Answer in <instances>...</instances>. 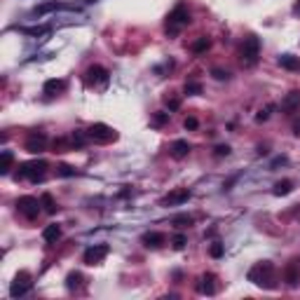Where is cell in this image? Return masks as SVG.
Instances as JSON below:
<instances>
[{
  "instance_id": "6da1fadb",
  "label": "cell",
  "mask_w": 300,
  "mask_h": 300,
  "mask_svg": "<svg viewBox=\"0 0 300 300\" xmlns=\"http://www.w3.org/2000/svg\"><path fill=\"white\" fill-rule=\"evenodd\" d=\"M249 281H253L258 286H265V289H275L277 281H275V265L270 260L256 263L253 268L249 270Z\"/></svg>"
},
{
  "instance_id": "7a4b0ae2",
  "label": "cell",
  "mask_w": 300,
  "mask_h": 300,
  "mask_svg": "<svg viewBox=\"0 0 300 300\" xmlns=\"http://www.w3.org/2000/svg\"><path fill=\"white\" fill-rule=\"evenodd\" d=\"M260 56V40L256 35H249L244 45H242V64L244 66H253Z\"/></svg>"
},
{
  "instance_id": "3957f363",
  "label": "cell",
  "mask_w": 300,
  "mask_h": 300,
  "mask_svg": "<svg viewBox=\"0 0 300 300\" xmlns=\"http://www.w3.org/2000/svg\"><path fill=\"white\" fill-rule=\"evenodd\" d=\"M45 169H47V164L43 160H33V162H26L22 164V169H19V176L22 178H28V181H40L45 176Z\"/></svg>"
},
{
  "instance_id": "277c9868",
  "label": "cell",
  "mask_w": 300,
  "mask_h": 300,
  "mask_svg": "<svg viewBox=\"0 0 300 300\" xmlns=\"http://www.w3.org/2000/svg\"><path fill=\"white\" fill-rule=\"evenodd\" d=\"M40 204L35 197H19V202H17V209H19V214L26 216L28 221H33V218H38V214H40Z\"/></svg>"
},
{
  "instance_id": "5b68a950",
  "label": "cell",
  "mask_w": 300,
  "mask_h": 300,
  "mask_svg": "<svg viewBox=\"0 0 300 300\" xmlns=\"http://www.w3.org/2000/svg\"><path fill=\"white\" fill-rule=\"evenodd\" d=\"M89 139L99 141V143H108V141H115L118 139V134H115V129H110L108 125H94V127L89 129Z\"/></svg>"
},
{
  "instance_id": "8992f818",
  "label": "cell",
  "mask_w": 300,
  "mask_h": 300,
  "mask_svg": "<svg viewBox=\"0 0 300 300\" xmlns=\"http://www.w3.org/2000/svg\"><path fill=\"white\" fill-rule=\"evenodd\" d=\"M188 24H190V14H188V10H185L183 5H178V7L169 14V31L176 33L181 26H188Z\"/></svg>"
},
{
  "instance_id": "52a82bcc",
  "label": "cell",
  "mask_w": 300,
  "mask_h": 300,
  "mask_svg": "<svg viewBox=\"0 0 300 300\" xmlns=\"http://www.w3.org/2000/svg\"><path fill=\"white\" fill-rule=\"evenodd\" d=\"M28 272H22V275H17V279L12 281L10 286V296L12 298H19V296H26L28 289H31V281H28Z\"/></svg>"
},
{
  "instance_id": "ba28073f",
  "label": "cell",
  "mask_w": 300,
  "mask_h": 300,
  "mask_svg": "<svg viewBox=\"0 0 300 300\" xmlns=\"http://www.w3.org/2000/svg\"><path fill=\"white\" fill-rule=\"evenodd\" d=\"M108 256V247L106 244H99V247H89L85 251V256H82V260H85L87 265H99L103 258Z\"/></svg>"
},
{
  "instance_id": "9c48e42d",
  "label": "cell",
  "mask_w": 300,
  "mask_h": 300,
  "mask_svg": "<svg viewBox=\"0 0 300 300\" xmlns=\"http://www.w3.org/2000/svg\"><path fill=\"white\" fill-rule=\"evenodd\" d=\"M190 200V190H185V188H178V190H174V193H169L164 200H162V204L164 206H174V204H183Z\"/></svg>"
},
{
  "instance_id": "30bf717a",
  "label": "cell",
  "mask_w": 300,
  "mask_h": 300,
  "mask_svg": "<svg viewBox=\"0 0 300 300\" xmlns=\"http://www.w3.org/2000/svg\"><path fill=\"white\" fill-rule=\"evenodd\" d=\"M45 146H47V136L45 134H31L28 141H26V150L28 152H43Z\"/></svg>"
},
{
  "instance_id": "8fae6325",
  "label": "cell",
  "mask_w": 300,
  "mask_h": 300,
  "mask_svg": "<svg viewBox=\"0 0 300 300\" xmlns=\"http://www.w3.org/2000/svg\"><path fill=\"white\" fill-rule=\"evenodd\" d=\"M214 275H204L200 277V284H197V291L200 293H206V296H214L216 293V284H214Z\"/></svg>"
},
{
  "instance_id": "7c38bea8",
  "label": "cell",
  "mask_w": 300,
  "mask_h": 300,
  "mask_svg": "<svg viewBox=\"0 0 300 300\" xmlns=\"http://www.w3.org/2000/svg\"><path fill=\"white\" fill-rule=\"evenodd\" d=\"M190 152V143L188 141H174V146H172V157H176V160H183L185 155Z\"/></svg>"
},
{
  "instance_id": "4fadbf2b",
  "label": "cell",
  "mask_w": 300,
  "mask_h": 300,
  "mask_svg": "<svg viewBox=\"0 0 300 300\" xmlns=\"http://www.w3.org/2000/svg\"><path fill=\"white\" fill-rule=\"evenodd\" d=\"M61 237V227L56 223H52V225H47L43 230V239L47 242V244H56V239Z\"/></svg>"
},
{
  "instance_id": "5bb4252c",
  "label": "cell",
  "mask_w": 300,
  "mask_h": 300,
  "mask_svg": "<svg viewBox=\"0 0 300 300\" xmlns=\"http://www.w3.org/2000/svg\"><path fill=\"white\" fill-rule=\"evenodd\" d=\"M298 106H300V92H291L289 97L281 101V110H286V113H293Z\"/></svg>"
},
{
  "instance_id": "9a60e30c",
  "label": "cell",
  "mask_w": 300,
  "mask_h": 300,
  "mask_svg": "<svg viewBox=\"0 0 300 300\" xmlns=\"http://www.w3.org/2000/svg\"><path fill=\"white\" fill-rule=\"evenodd\" d=\"M143 242H146V247L157 249V247H162V244L167 242V237L162 235V232H148V235H143Z\"/></svg>"
},
{
  "instance_id": "2e32d148",
  "label": "cell",
  "mask_w": 300,
  "mask_h": 300,
  "mask_svg": "<svg viewBox=\"0 0 300 300\" xmlns=\"http://www.w3.org/2000/svg\"><path fill=\"white\" fill-rule=\"evenodd\" d=\"M89 82H106L108 80V71L106 68H101V66H94V68H89Z\"/></svg>"
},
{
  "instance_id": "e0dca14e",
  "label": "cell",
  "mask_w": 300,
  "mask_h": 300,
  "mask_svg": "<svg viewBox=\"0 0 300 300\" xmlns=\"http://www.w3.org/2000/svg\"><path fill=\"white\" fill-rule=\"evenodd\" d=\"M279 66H284V68H289V71H298L300 59L291 56V54H281V56H279Z\"/></svg>"
},
{
  "instance_id": "ac0fdd59",
  "label": "cell",
  "mask_w": 300,
  "mask_h": 300,
  "mask_svg": "<svg viewBox=\"0 0 300 300\" xmlns=\"http://www.w3.org/2000/svg\"><path fill=\"white\" fill-rule=\"evenodd\" d=\"M64 87H66L64 80H47V82H45V94L54 97L56 92H64Z\"/></svg>"
},
{
  "instance_id": "d6986e66",
  "label": "cell",
  "mask_w": 300,
  "mask_h": 300,
  "mask_svg": "<svg viewBox=\"0 0 300 300\" xmlns=\"http://www.w3.org/2000/svg\"><path fill=\"white\" fill-rule=\"evenodd\" d=\"M12 167V152L10 150H2V157H0V174H7Z\"/></svg>"
},
{
  "instance_id": "ffe728a7",
  "label": "cell",
  "mask_w": 300,
  "mask_h": 300,
  "mask_svg": "<svg viewBox=\"0 0 300 300\" xmlns=\"http://www.w3.org/2000/svg\"><path fill=\"white\" fill-rule=\"evenodd\" d=\"M291 190H293V183H291V181H279L277 185H275V195H277V197H281V195H289Z\"/></svg>"
},
{
  "instance_id": "44dd1931",
  "label": "cell",
  "mask_w": 300,
  "mask_h": 300,
  "mask_svg": "<svg viewBox=\"0 0 300 300\" xmlns=\"http://www.w3.org/2000/svg\"><path fill=\"white\" fill-rule=\"evenodd\" d=\"M40 202H43V206H45V211H47V214H54V211H56V204H54V200H52V195L50 193H45L43 197H40Z\"/></svg>"
},
{
  "instance_id": "7402d4cb",
  "label": "cell",
  "mask_w": 300,
  "mask_h": 300,
  "mask_svg": "<svg viewBox=\"0 0 300 300\" xmlns=\"http://www.w3.org/2000/svg\"><path fill=\"white\" fill-rule=\"evenodd\" d=\"M286 279H289V284H291V286H293V284H298L300 275H298V270H296V265H291V268L286 270Z\"/></svg>"
},
{
  "instance_id": "603a6c76",
  "label": "cell",
  "mask_w": 300,
  "mask_h": 300,
  "mask_svg": "<svg viewBox=\"0 0 300 300\" xmlns=\"http://www.w3.org/2000/svg\"><path fill=\"white\" fill-rule=\"evenodd\" d=\"M174 225H178V227H185V225H193V216H176L172 221Z\"/></svg>"
},
{
  "instance_id": "cb8c5ba5",
  "label": "cell",
  "mask_w": 300,
  "mask_h": 300,
  "mask_svg": "<svg viewBox=\"0 0 300 300\" xmlns=\"http://www.w3.org/2000/svg\"><path fill=\"white\" fill-rule=\"evenodd\" d=\"M174 242V249H176V251H181V249H185V244H188V239H185V235H176L172 239Z\"/></svg>"
},
{
  "instance_id": "d4e9b609",
  "label": "cell",
  "mask_w": 300,
  "mask_h": 300,
  "mask_svg": "<svg viewBox=\"0 0 300 300\" xmlns=\"http://www.w3.org/2000/svg\"><path fill=\"white\" fill-rule=\"evenodd\" d=\"M56 174H59V176H75V169L68 167V164H61V167L56 169Z\"/></svg>"
},
{
  "instance_id": "484cf974",
  "label": "cell",
  "mask_w": 300,
  "mask_h": 300,
  "mask_svg": "<svg viewBox=\"0 0 300 300\" xmlns=\"http://www.w3.org/2000/svg\"><path fill=\"white\" fill-rule=\"evenodd\" d=\"M272 110H275V106L270 103V106L265 108V110H260V113H258V115H256V120H258V122H263V120H268V118H270V113H272Z\"/></svg>"
},
{
  "instance_id": "4316f807",
  "label": "cell",
  "mask_w": 300,
  "mask_h": 300,
  "mask_svg": "<svg viewBox=\"0 0 300 300\" xmlns=\"http://www.w3.org/2000/svg\"><path fill=\"white\" fill-rule=\"evenodd\" d=\"M200 89H202V87L197 85V82H185V92H188V94H200Z\"/></svg>"
},
{
  "instance_id": "83f0119b",
  "label": "cell",
  "mask_w": 300,
  "mask_h": 300,
  "mask_svg": "<svg viewBox=\"0 0 300 300\" xmlns=\"http://www.w3.org/2000/svg\"><path fill=\"white\" fill-rule=\"evenodd\" d=\"M80 275H68V289H75V286H80Z\"/></svg>"
},
{
  "instance_id": "f1b7e54d",
  "label": "cell",
  "mask_w": 300,
  "mask_h": 300,
  "mask_svg": "<svg viewBox=\"0 0 300 300\" xmlns=\"http://www.w3.org/2000/svg\"><path fill=\"white\" fill-rule=\"evenodd\" d=\"M211 256H214V258L223 256V244H218V242H216V244H211Z\"/></svg>"
},
{
  "instance_id": "f546056e",
  "label": "cell",
  "mask_w": 300,
  "mask_h": 300,
  "mask_svg": "<svg viewBox=\"0 0 300 300\" xmlns=\"http://www.w3.org/2000/svg\"><path fill=\"white\" fill-rule=\"evenodd\" d=\"M206 47H209V40H206V38H202V40L195 45L193 50H195V52H202V50H206Z\"/></svg>"
},
{
  "instance_id": "4dcf8cb0",
  "label": "cell",
  "mask_w": 300,
  "mask_h": 300,
  "mask_svg": "<svg viewBox=\"0 0 300 300\" xmlns=\"http://www.w3.org/2000/svg\"><path fill=\"white\" fill-rule=\"evenodd\" d=\"M183 125H185V129H197V125H200V122H197V118H188Z\"/></svg>"
},
{
  "instance_id": "1f68e13d",
  "label": "cell",
  "mask_w": 300,
  "mask_h": 300,
  "mask_svg": "<svg viewBox=\"0 0 300 300\" xmlns=\"http://www.w3.org/2000/svg\"><path fill=\"white\" fill-rule=\"evenodd\" d=\"M216 155H218V157H223V155H230V148H227V146H218V148H216Z\"/></svg>"
},
{
  "instance_id": "d6a6232c",
  "label": "cell",
  "mask_w": 300,
  "mask_h": 300,
  "mask_svg": "<svg viewBox=\"0 0 300 300\" xmlns=\"http://www.w3.org/2000/svg\"><path fill=\"white\" fill-rule=\"evenodd\" d=\"M167 106H169V110H176V108L181 106V103H178V99H172V101L167 99Z\"/></svg>"
},
{
  "instance_id": "836d02e7",
  "label": "cell",
  "mask_w": 300,
  "mask_h": 300,
  "mask_svg": "<svg viewBox=\"0 0 300 300\" xmlns=\"http://www.w3.org/2000/svg\"><path fill=\"white\" fill-rule=\"evenodd\" d=\"M214 77H216V80H225V77H227V73H223V71H218V68H216V71H214Z\"/></svg>"
},
{
  "instance_id": "e575fe53",
  "label": "cell",
  "mask_w": 300,
  "mask_h": 300,
  "mask_svg": "<svg viewBox=\"0 0 300 300\" xmlns=\"http://www.w3.org/2000/svg\"><path fill=\"white\" fill-rule=\"evenodd\" d=\"M164 120H167V115H164V113H160V115H155V125H162Z\"/></svg>"
},
{
  "instance_id": "d590c367",
  "label": "cell",
  "mask_w": 300,
  "mask_h": 300,
  "mask_svg": "<svg viewBox=\"0 0 300 300\" xmlns=\"http://www.w3.org/2000/svg\"><path fill=\"white\" fill-rule=\"evenodd\" d=\"M293 14H298V17H300V0L293 5Z\"/></svg>"
}]
</instances>
